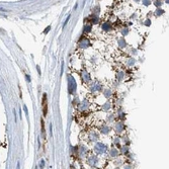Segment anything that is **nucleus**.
Segmentation results:
<instances>
[{
    "label": "nucleus",
    "mask_w": 169,
    "mask_h": 169,
    "mask_svg": "<svg viewBox=\"0 0 169 169\" xmlns=\"http://www.w3.org/2000/svg\"><path fill=\"white\" fill-rule=\"evenodd\" d=\"M76 89V82L73 77H69V92L73 93L74 90Z\"/></svg>",
    "instance_id": "obj_1"
},
{
    "label": "nucleus",
    "mask_w": 169,
    "mask_h": 169,
    "mask_svg": "<svg viewBox=\"0 0 169 169\" xmlns=\"http://www.w3.org/2000/svg\"><path fill=\"white\" fill-rule=\"evenodd\" d=\"M43 105H44V115H47V95L44 94L43 98Z\"/></svg>",
    "instance_id": "obj_2"
},
{
    "label": "nucleus",
    "mask_w": 169,
    "mask_h": 169,
    "mask_svg": "<svg viewBox=\"0 0 169 169\" xmlns=\"http://www.w3.org/2000/svg\"><path fill=\"white\" fill-rule=\"evenodd\" d=\"M88 44H89V43H88V41H83V42H81V45H80V47H82V48H84V47H87V46H88Z\"/></svg>",
    "instance_id": "obj_3"
},
{
    "label": "nucleus",
    "mask_w": 169,
    "mask_h": 169,
    "mask_svg": "<svg viewBox=\"0 0 169 169\" xmlns=\"http://www.w3.org/2000/svg\"><path fill=\"white\" fill-rule=\"evenodd\" d=\"M84 79H85V80H86V81H87V82H89V81H90V78H89V75H88V74H84Z\"/></svg>",
    "instance_id": "obj_4"
},
{
    "label": "nucleus",
    "mask_w": 169,
    "mask_h": 169,
    "mask_svg": "<svg viewBox=\"0 0 169 169\" xmlns=\"http://www.w3.org/2000/svg\"><path fill=\"white\" fill-rule=\"evenodd\" d=\"M103 28H104V29H107V28H108V24H107V23H104V24H103Z\"/></svg>",
    "instance_id": "obj_5"
}]
</instances>
